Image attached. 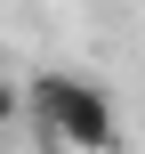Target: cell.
I'll return each mask as SVG.
<instances>
[{
  "label": "cell",
  "instance_id": "6da1fadb",
  "mask_svg": "<svg viewBox=\"0 0 145 154\" xmlns=\"http://www.w3.org/2000/svg\"><path fill=\"white\" fill-rule=\"evenodd\" d=\"M24 122L48 154H113L121 146V106L89 73H32L24 81Z\"/></svg>",
  "mask_w": 145,
  "mask_h": 154
},
{
  "label": "cell",
  "instance_id": "7a4b0ae2",
  "mask_svg": "<svg viewBox=\"0 0 145 154\" xmlns=\"http://www.w3.org/2000/svg\"><path fill=\"white\" fill-rule=\"evenodd\" d=\"M16 122H24V89H16V81H0V130H16Z\"/></svg>",
  "mask_w": 145,
  "mask_h": 154
}]
</instances>
